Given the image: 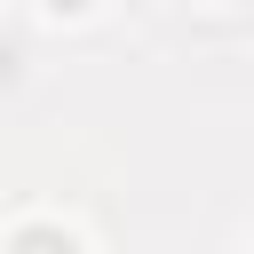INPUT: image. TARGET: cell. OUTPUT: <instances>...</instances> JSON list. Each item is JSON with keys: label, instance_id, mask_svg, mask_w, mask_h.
I'll list each match as a JSON object with an SVG mask.
<instances>
[{"label": "cell", "instance_id": "cell-1", "mask_svg": "<svg viewBox=\"0 0 254 254\" xmlns=\"http://www.w3.org/2000/svg\"><path fill=\"white\" fill-rule=\"evenodd\" d=\"M48 8H87V0H48Z\"/></svg>", "mask_w": 254, "mask_h": 254}]
</instances>
